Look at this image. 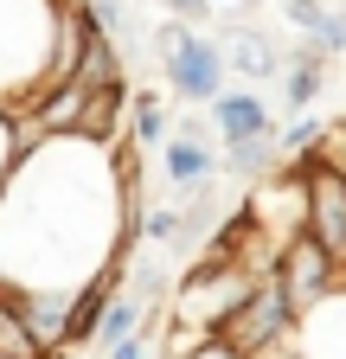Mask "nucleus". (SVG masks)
<instances>
[{"instance_id": "nucleus-14", "label": "nucleus", "mask_w": 346, "mask_h": 359, "mask_svg": "<svg viewBox=\"0 0 346 359\" xmlns=\"http://www.w3.org/2000/svg\"><path fill=\"white\" fill-rule=\"evenodd\" d=\"M128 128H135V148H160L167 142V103L154 90H128Z\"/></svg>"}, {"instance_id": "nucleus-22", "label": "nucleus", "mask_w": 346, "mask_h": 359, "mask_svg": "<svg viewBox=\"0 0 346 359\" xmlns=\"http://www.w3.org/2000/svg\"><path fill=\"white\" fill-rule=\"evenodd\" d=\"M154 353H160V340H148V334H128V340L103 346V359H154Z\"/></svg>"}, {"instance_id": "nucleus-27", "label": "nucleus", "mask_w": 346, "mask_h": 359, "mask_svg": "<svg viewBox=\"0 0 346 359\" xmlns=\"http://www.w3.org/2000/svg\"><path fill=\"white\" fill-rule=\"evenodd\" d=\"M340 7H346V0H340Z\"/></svg>"}, {"instance_id": "nucleus-11", "label": "nucleus", "mask_w": 346, "mask_h": 359, "mask_svg": "<svg viewBox=\"0 0 346 359\" xmlns=\"http://www.w3.org/2000/svg\"><path fill=\"white\" fill-rule=\"evenodd\" d=\"M116 77H128V71H122V39L103 32V26L90 20V26H83V45H77V71H71V83L97 90V83H116Z\"/></svg>"}, {"instance_id": "nucleus-18", "label": "nucleus", "mask_w": 346, "mask_h": 359, "mask_svg": "<svg viewBox=\"0 0 346 359\" xmlns=\"http://www.w3.org/2000/svg\"><path fill=\"white\" fill-rule=\"evenodd\" d=\"M308 45H314V52H327V58H340V52H346V7H340V0L321 13V26L308 32Z\"/></svg>"}, {"instance_id": "nucleus-20", "label": "nucleus", "mask_w": 346, "mask_h": 359, "mask_svg": "<svg viewBox=\"0 0 346 359\" xmlns=\"http://www.w3.org/2000/svg\"><path fill=\"white\" fill-rule=\"evenodd\" d=\"M83 13H90L103 32H116V39L135 32V20H128V0H83Z\"/></svg>"}, {"instance_id": "nucleus-8", "label": "nucleus", "mask_w": 346, "mask_h": 359, "mask_svg": "<svg viewBox=\"0 0 346 359\" xmlns=\"http://www.w3.org/2000/svg\"><path fill=\"white\" fill-rule=\"evenodd\" d=\"M160 173H167L180 193H193V187H212V180H219V154H212V142H193V135H173V128H167V142H160Z\"/></svg>"}, {"instance_id": "nucleus-17", "label": "nucleus", "mask_w": 346, "mask_h": 359, "mask_svg": "<svg viewBox=\"0 0 346 359\" xmlns=\"http://www.w3.org/2000/svg\"><path fill=\"white\" fill-rule=\"evenodd\" d=\"M167 359H250V353H237V346H231V340H225L219 327H199V334H193L186 346H173Z\"/></svg>"}, {"instance_id": "nucleus-1", "label": "nucleus", "mask_w": 346, "mask_h": 359, "mask_svg": "<svg viewBox=\"0 0 346 359\" xmlns=\"http://www.w3.org/2000/svg\"><path fill=\"white\" fill-rule=\"evenodd\" d=\"M64 0H0V109L39 97Z\"/></svg>"}, {"instance_id": "nucleus-6", "label": "nucleus", "mask_w": 346, "mask_h": 359, "mask_svg": "<svg viewBox=\"0 0 346 359\" xmlns=\"http://www.w3.org/2000/svg\"><path fill=\"white\" fill-rule=\"evenodd\" d=\"M205 109H212V135H219V142L276 135V116H270V103H263V90H256V83H244V90H231V83H225Z\"/></svg>"}, {"instance_id": "nucleus-3", "label": "nucleus", "mask_w": 346, "mask_h": 359, "mask_svg": "<svg viewBox=\"0 0 346 359\" xmlns=\"http://www.w3.org/2000/svg\"><path fill=\"white\" fill-rule=\"evenodd\" d=\"M250 283H256V276H250L244 263H199V269H186V276H173V289H167L173 308H167V314H173L180 327H219Z\"/></svg>"}, {"instance_id": "nucleus-16", "label": "nucleus", "mask_w": 346, "mask_h": 359, "mask_svg": "<svg viewBox=\"0 0 346 359\" xmlns=\"http://www.w3.org/2000/svg\"><path fill=\"white\" fill-rule=\"evenodd\" d=\"M0 353H7V359H46V353H39V340L26 334V321H20V308H13L7 289H0Z\"/></svg>"}, {"instance_id": "nucleus-25", "label": "nucleus", "mask_w": 346, "mask_h": 359, "mask_svg": "<svg viewBox=\"0 0 346 359\" xmlns=\"http://www.w3.org/2000/svg\"><path fill=\"white\" fill-rule=\"evenodd\" d=\"M7 167H13V142H7V109H0V180H7Z\"/></svg>"}, {"instance_id": "nucleus-21", "label": "nucleus", "mask_w": 346, "mask_h": 359, "mask_svg": "<svg viewBox=\"0 0 346 359\" xmlns=\"http://www.w3.org/2000/svg\"><path fill=\"white\" fill-rule=\"evenodd\" d=\"M327 7H333V0H282V20H289L301 39H308V32L321 26V13H327Z\"/></svg>"}, {"instance_id": "nucleus-15", "label": "nucleus", "mask_w": 346, "mask_h": 359, "mask_svg": "<svg viewBox=\"0 0 346 359\" xmlns=\"http://www.w3.org/2000/svg\"><path fill=\"white\" fill-rule=\"evenodd\" d=\"M321 128H327V122H321L314 109H289V122H276V154H282V161L308 154V148L321 142Z\"/></svg>"}, {"instance_id": "nucleus-13", "label": "nucleus", "mask_w": 346, "mask_h": 359, "mask_svg": "<svg viewBox=\"0 0 346 359\" xmlns=\"http://www.w3.org/2000/svg\"><path fill=\"white\" fill-rule=\"evenodd\" d=\"M128 334H141V302L128 295V289H116V295L103 302V314H97V334H90V346L103 353V346H116V340H128Z\"/></svg>"}, {"instance_id": "nucleus-12", "label": "nucleus", "mask_w": 346, "mask_h": 359, "mask_svg": "<svg viewBox=\"0 0 346 359\" xmlns=\"http://www.w3.org/2000/svg\"><path fill=\"white\" fill-rule=\"evenodd\" d=\"M282 154H276V135H244V142H225V173L237 187H256L263 173H276Z\"/></svg>"}, {"instance_id": "nucleus-2", "label": "nucleus", "mask_w": 346, "mask_h": 359, "mask_svg": "<svg viewBox=\"0 0 346 359\" xmlns=\"http://www.w3.org/2000/svg\"><path fill=\"white\" fill-rule=\"evenodd\" d=\"M148 45L160 52V65H167V90H173L180 103H199V109H205V103L231 83L219 39H205V32H199V26H186V20H167Z\"/></svg>"}, {"instance_id": "nucleus-7", "label": "nucleus", "mask_w": 346, "mask_h": 359, "mask_svg": "<svg viewBox=\"0 0 346 359\" xmlns=\"http://www.w3.org/2000/svg\"><path fill=\"white\" fill-rule=\"evenodd\" d=\"M219 52H225V71H231L237 83H270V77L282 71V45H276L270 32H256V26H225Z\"/></svg>"}, {"instance_id": "nucleus-4", "label": "nucleus", "mask_w": 346, "mask_h": 359, "mask_svg": "<svg viewBox=\"0 0 346 359\" xmlns=\"http://www.w3.org/2000/svg\"><path fill=\"white\" fill-rule=\"evenodd\" d=\"M270 276H276V289H282V302H289L295 314H308L321 295H333V289L346 283V263H340V257H333L321 238L295 231V238H282V244H276Z\"/></svg>"}, {"instance_id": "nucleus-10", "label": "nucleus", "mask_w": 346, "mask_h": 359, "mask_svg": "<svg viewBox=\"0 0 346 359\" xmlns=\"http://www.w3.org/2000/svg\"><path fill=\"white\" fill-rule=\"evenodd\" d=\"M282 103L289 109H314L321 103V90H327V52H314L308 39L295 45V52H282Z\"/></svg>"}, {"instance_id": "nucleus-24", "label": "nucleus", "mask_w": 346, "mask_h": 359, "mask_svg": "<svg viewBox=\"0 0 346 359\" xmlns=\"http://www.w3.org/2000/svg\"><path fill=\"white\" fill-rule=\"evenodd\" d=\"M173 135H193V142H212V122H205V116H186L180 128H173Z\"/></svg>"}, {"instance_id": "nucleus-26", "label": "nucleus", "mask_w": 346, "mask_h": 359, "mask_svg": "<svg viewBox=\"0 0 346 359\" xmlns=\"http://www.w3.org/2000/svg\"><path fill=\"white\" fill-rule=\"evenodd\" d=\"M212 7H250V0H212Z\"/></svg>"}, {"instance_id": "nucleus-28", "label": "nucleus", "mask_w": 346, "mask_h": 359, "mask_svg": "<svg viewBox=\"0 0 346 359\" xmlns=\"http://www.w3.org/2000/svg\"><path fill=\"white\" fill-rule=\"evenodd\" d=\"M340 263H346V257H340Z\"/></svg>"}, {"instance_id": "nucleus-19", "label": "nucleus", "mask_w": 346, "mask_h": 359, "mask_svg": "<svg viewBox=\"0 0 346 359\" xmlns=\"http://www.w3.org/2000/svg\"><path fill=\"white\" fill-rule=\"evenodd\" d=\"M308 161H327V167H333V173H340V180H346V116H340V122H327V128H321V142H314V148H308Z\"/></svg>"}, {"instance_id": "nucleus-23", "label": "nucleus", "mask_w": 346, "mask_h": 359, "mask_svg": "<svg viewBox=\"0 0 346 359\" xmlns=\"http://www.w3.org/2000/svg\"><path fill=\"white\" fill-rule=\"evenodd\" d=\"M160 7H167L173 20H186V26H199V20H212V0H160Z\"/></svg>"}, {"instance_id": "nucleus-5", "label": "nucleus", "mask_w": 346, "mask_h": 359, "mask_svg": "<svg viewBox=\"0 0 346 359\" xmlns=\"http://www.w3.org/2000/svg\"><path fill=\"white\" fill-rule=\"evenodd\" d=\"M219 334L237 346V353H270V346H289V334H295V308L282 302V289H276V276L263 269L244 295H237V308L219 321Z\"/></svg>"}, {"instance_id": "nucleus-9", "label": "nucleus", "mask_w": 346, "mask_h": 359, "mask_svg": "<svg viewBox=\"0 0 346 359\" xmlns=\"http://www.w3.org/2000/svg\"><path fill=\"white\" fill-rule=\"evenodd\" d=\"M122 116H128V77H116V83H97V90H83V103H77V122H71V135H90V142H116V135H122Z\"/></svg>"}]
</instances>
